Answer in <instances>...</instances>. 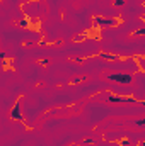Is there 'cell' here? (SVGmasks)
Here are the masks:
<instances>
[{"mask_svg":"<svg viewBox=\"0 0 145 146\" xmlns=\"http://www.w3.org/2000/svg\"><path fill=\"white\" fill-rule=\"evenodd\" d=\"M109 80L119 82V83H130L132 82V75H128V73H113V75H109Z\"/></svg>","mask_w":145,"mask_h":146,"instance_id":"1","label":"cell"},{"mask_svg":"<svg viewBox=\"0 0 145 146\" xmlns=\"http://www.w3.org/2000/svg\"><path fill=\"white\" fill-rule=\"evenodd\" d=\"M109 102L118 104V102H135V100L130 99V97H116V95H111V97H109Z\"/></svg>","mask_w":145,"mask_h":146,"instance_id":"2","label":"cell"},{"mask_svg":"<svg viewBox=\"0 0 145 146\" xmlns=\"http://www.w3.org/2000/svg\"><path fill=\"white\" fill-rule=\"evenodd\" d=\"M96 22L99 26H113V24H116V21H108V19H101V17H97Z\"/></svg>","mask_w":145,"mask_h":146,"instance_id":"3","label":"cell"},{"mask_svg":"<svg viewBox=\"0 0 145 146\" xmlns=\"http://www.w3.org/2000/svg\"><path fill=\"white\" fill-rule=\"evenodd\" d=\"M12 117H14V119H21V115H19V104L15 106V109L12 112Z\"/></svg>","mask_w":145,"mask_h":146,"instance_id":"4","label":"cell"},{"mask_svg":"<svg viewBox=\"0 0 145 146\" xmlns=\"http://www.w3.org/2000/svg\"><path fill=\"white\" fill-rule=\"evenodd\" d=\"M145 34V29H138L137 33H135V36H144Z\"/></svg>","mask_w":145,"mask_h":146,"instance_id":"5","label":"cell"},{"mask_svg":"<svg viewBox=\"0 0 145 146\" xmlns=\"http://www.w3.org/2000/svg\"><path fill=\"white\" fill-rule=\"evenodd\" d=\"M103 58H106V60H116V56H113V54H103Z\"/></svg>","mask_w":145,"mask_h":146,"instance_id":"6","label":"cell"},{"mask_svg":"<svg viewBox=\"0 0 145 146\" xmlns=\"http://www.w3.org/2000/svg\"><path fill=\"white\" fill-rule=\"evenodd\" d=\"M125 3V0H114V5L116 7H119V5H123Z\"/></svg>","mask_w":145,"mask_h":146,"instance_id":"7","label":"cell"},{"mask_svg":"<svg viewBox=\"0 0 145 146\" xmlns=\"http://www.w3.org/2000/svg\"><path fill=\"white\" fill-rule=\"evenodd\" d=\"M137 124H138V126H144L145 121H144V119H140V121H137Z\"/></svg>","mask_w":145,"mask_h":146,"instance_id":"8","label":"cell"},{"mask_svg":"<svg viewBox=\"0 0 145 146\" xmlns=\"http://www.w3.org/2000/svg\"><path fill=\"white\" fill-rule=\"evenodd\" d=\"M0 58H5V54H3V53H2V51H0Z\"/></svg>","mask_w":145,"mask_h":146,"instance_id":"9","label":"cell"}]
</instances>
